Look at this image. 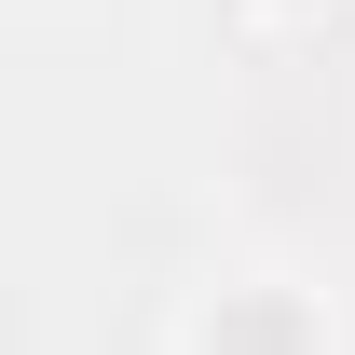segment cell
I'll return each mask as SVG.
<instances>
[{"instance_id": "6da1fadb", "label": "cell", "mask_w": 355, "mask_h": 355, "mask_svg": "<svg viewBox=\"0 0 355 355\" xmlns=\"http://www.w3.org/2000/svg\"><path fill=\"white\" fill-rule=\"evenodd\" d=\"M178 355H342V328L301 273H219L178 314Z\"/></svg>"}]
</instances>
